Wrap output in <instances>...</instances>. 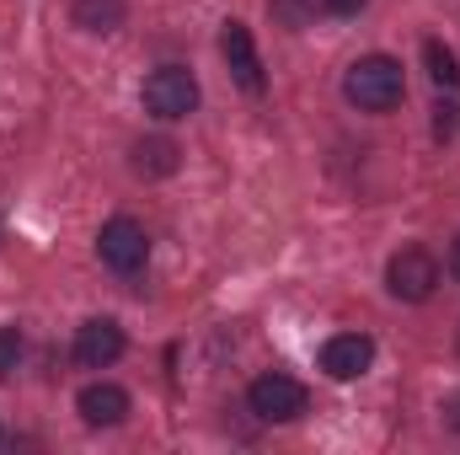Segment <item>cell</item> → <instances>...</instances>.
I'll use <instances>...</instances> for the list:
<instances>
[{
  "mask_svg": "<svg viewBox=\"0 0 460 455\" xmlns=\"http://www.w3.org/2000/svg\"><path fill=\"white\" fill-rule=\"evenodd\" d=\"M343 97L358 113H391V108H402V97H407L402 59H391V54H364V59H353L348 76H343Z\"/></svg>",
  "mask_w": 460,
  "mask_h": 455,
  "instance_id": "6da1fadb",
  "label": "cell"
},
{
  "mask_svg": "<svg viewBox=\"0 0 460 455\" xmlns=\"http://www.w3.org/2000/svg\"><path fill=\"white\" fill-rule=\"evenodd\" d=\"M139 103L161 123H182V118L199 113V76L188 65H155L139 86Z\"/></svg>",
  "mask_w": 460,
  "mask_h": 455,
  "instance_id": "7a4b0ae2",
  "label": "cell"
},
{
  "mask_svg": "<svg viewBox=\"0 0 460 455\" xmlns=\"http://www.w3.org/2000/svg\"><path fill=\"white\" fill-rule=\"evenodd\" d=\"M385 290H391V300H402V306L434 300V290H439V257H434L429 246H402V252H391V263H385Z\"/></svg>",
  "mask_w": 460,
  "mask_h": 455,
  "instance_id": "3957f363",
  "label": "cell"
},
{
  "mask_svg": "<svg viewBox=\"0 0 460 455\" xmlns=\"http://www.w3.org/2000/svg\"><path fill=\"white\" fill-rule=\"evenodd\" d=\"M246 407H252L262 424H295V418L311 407V391H305L295 375L268 370V375H257V380L246 386Z\"/></svg>",
  "mask_w": 460,
  "mask_h": 455,
  "instance_id": "277c9868",
  "label": "cell"
},
{
  "mask_svg": "<svg viewBox=\"0 0 460 455\" xmlns=\"http://www.w3.org/2000/svg\"><path fill=\"white\" fill-rule=\"evenodd\" d=\"M97 257H102V268L134 279V273L150 263V236H145V226H139L134 215H113L108 226L97 230Z\"/></svg>",
  "mask_w": 460,
  "mask_h": 455,
  "instance_id": "5b68a950",
  "label": "cell"
},
{
  "mask_svg": "<svg viewBox=\"0 0 460 455\" xmlns=\"http://www.w3.org/2000/svg\"><path fill=\"white\" fill-rule=\"evenodd\" d=\"M123 348H128V338H123V327H118L113 317H92V322L75 327L70 359H75L81 370H108V364L123 359Z\"/></svg>",
  "mask_w": 460,
  "mask_h": 455,
  "instance_id": "8992f818",
  "label": "cell"
},
{
  "mask_svg": "<svg viewBox=\"0 0 460 455\" xmlns=\"http://www.w3.org/2000/svg\"><path fill=\"white\" fill-rule=\"evenodd\" d=\"M220 54H226L235 86H241L246 97H262L268 76H262V59H257V43H252V27H246V22H226V27H220Z\"/></svg>",
  "mask_w": 460,
  "mask_h": 455,
  "instance_id": "52a82bcc",
  "label": "cell"
},
{
  "mask_svg": "<svg viewBox=\"0 0 460 455\" xmlns=\"http://www.w3.org/2000/svg\"><path fill=\"white\" fill-rule=\"evenodd\" d=\"M316 364H322L332 380H358V375H369V364H375V338H369V333H332V338L322 343Z\"/></svg>",
  "mask_w": 460,
  "mask_h": 455,
  "instance_id": "ba28073f",
  "label": "cell"
},
{
  "mask_svg": "<svg viewBox=\"0 0 460 455\" xmlns=\"http://www.w3.org/2000/svg\"><path fill=\"white\" fill-rule=\"evenodd\" d=\"M128 391L113 386V380H92V386H81V397H75V413H81V424L86 429H118L123 418H128Z\"/></svg>",
  "mask_w": 460,
  "mask_h": 455,
  "instance_id": "9c48e42d",
  "label": "cell"
},
{
  "mask_svg": "<svg viewBox=\"0 0 460 455\" xmlns=\"http://www.w3.org/2000/svg\"><path fill=\"white\" fill-rule=\"evenodd\" d=\"M128 166H134V177L155 183V177H172V172L182 166V150H177V139H166V134H150V139H134V150H128Z\"/></svg>",
  "mask_w": 460,
  "mask_h": 455,
  "instance_id": "30bf717a",
  "label": "cell"
},
{
  "mask_svg": "<svg viewBox=\"0 0 460 455\" xmlns=\"http://www.w3.org/2000/svg\"><path fill=\"white\" fill-rule=\"evenodd\" d=\"M123 16H128V5L123 0H70V22L81 27V32H92V38H108L123 27Z\"/></svg>",
  "mask_w": 460,
  "mask_h": 455,
  "instance_id": "8fae6325",
  "label": "cell"
},
{
  "mask_svg": "<svg viewBox=\"0 0 460 455\" xmlns=\"http://www.w3.org/2000/svg\"><path fill=\"white\" fill-rule=\"evenodd\" d=\"M423 65H429V81H434L439 92H460V59L445 38H429V43H423Z\"/></svg>",
  "mask_w": 460,
  "mask_h": 455,
  "instance_id": "7c38bea8",
  "label": "cell"
},
{
  "mask_svg": "<svg viewBox=\"0 0 460 455\" xmlns=\"http://www.w3.org/2000/svg\"><path fill=\"white\" fill-rule=\"evenodd\" d=\"M268 11H273V22H279V27L300 32V27H311V16H316V0H268Z\"/></svg>",
  "mask_w": 460,
  "mask_h": 455,
  "instance_id": "4fadbf2b",
  "label": "cell"
},
{
  "mask_svg": "<svg viewBox=\"0 0 460 455\" xmlns=\"http://www.w3.org/2000/svg\"><path fill=\"white\" fill-rule=\"evenodd\" d=\"M456 134H460V103H456V92H439V103H434V139L450 145Z\"/></svg>",
  "mask_w": 460,
  "mask_h": 455,
  "instance_id": "5bb4252c",
  "label": "cell"
},
{
  "mask_svg": "<svg viewBox=\"0 0 460 455\" xmlns=\"http://www.w3.org/2000/svg\"><path fill=\"white\" fill-rule=\"evenodd\" d=\"M22 353H27V343H22V327H0V380H11V375H16Z\"/></svg>",
  "mask_w": 460,
  "mask_h": 455,
  "instance_id": "9a60e30c",
  "label": "cell"
},
{
  "mask_svg": "<svg viewBox=\"0 0 460 455\" xmlns=\"http://www.w3.org/2000/svg\"><path fill=\"white\" fill-rule=\"evenodd\" d=\"M322 5H327L332 16H358V11H364L369 0H322Z\"/></svg>",
  "mask_w": 460,
  "mask_h": 455,
  "instance_id": "2e32d148",
  "label": "cell"
},
{
  "mask_svg": "<svg viewBox=\"0 0 460 455\" xmlns=\"http://www.w3.org/2000/svg\"><path fill=\"white\" fill-rule=\"evenodd\" d=\"M445 429H456V434H460V391L445 402Z\"/></svg>",
  "mask_w": 460,
  "mask_h": 455,
  "instance_id": "e0dca14e",
  "label": "cell"
},
{
  "mask_svg": "<svg viewBox=\"0 0 460 455\" xmlns=\"http://www.w3.org/2000/svg\"><path fill=\"white\" fill-rule=\"evenodd\" d=\"M450 273H456V284H460V236H456V246H450Z\"/></svg>",
  "mask_w": 460,
  "mask_h": 455,
  "instance_id": "ac0fdd59",
  "label": "cell"
},
{
  "mask_svg": "<svg viewBox=\"0 0 460 455\" xmlns=\"http://www.w3.org/2000/svg\"><path fill=\"white\" fill-rule=\"evenodd\" d=\"M456 348H460V338H456Z\"/></svg>",
  "mask_w": 460,
  "mask_h": 455,
  "instance_id": "d6986e66",
  "label": "cell"
}]
</instances>
